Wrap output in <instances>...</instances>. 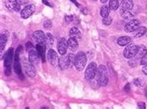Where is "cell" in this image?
Listing matches in <instances>:
<instances>
[{
  "mask_svg": "<svg viewBox=\"0 0 147 109\" xmlns=\"http://www.w3.org/2000/svg\"><path fill=\"white\" fill-rule=\"evenodd\" d=\"M97 82L99 86H105L108 83V71L106 67L103 65H100L98 68L97 71Z\"/></svg>",
  "mask_w": 147,
  "mask_h": 109,
  "instance_id": "6da1fadb",
  "label": "cell"
},
{
  "mask_svg": "<svg viewBox=\"0 0 147 109\" xmlns=\"http://www.w3.org/2000/svg\"><path fill=\"white\" fill-rule=\"evenodd\" d=\"M87 64V56L84 52H78L76 56L75 67L78 71H82Z\"/></svg>",
  "mask_w": 147,
  "mask_h": 109,
  "instance_id": "7a4b0ae2",
  "label": "cell"
},
{
  "mask_svg": "<svg viewBox=\"0 0 147 109\" xmlns=\"http://www.w3.org/2000/svg\"><path fill=\"white\" fill-rule=\"evenodd\" d=\"M97 71H98V67L95 62H91L90 64H88L86 71H85V78H86V80H93L95 76L97 75Z\"/></svg>",
  "mask_w": 147,
  "mask_h": 109,
  "instance_id": "3957f363",
  "label": "cell"
},
{
  "mask_svg": "<svg viewBox=\"0 0 147 109\" xmlns=\"http://www.w3.org/2000/svg\"><path fill=\"white\" fill-rule=\"evenodd\" d=\"M22 68H24L25 74H27L29 77L31 78L36 77V68H34V65H33L30 61L27 62L26 60H24L22 62Z\"/></svg>",
  "mask_w": 147,
  "mask_h": 109,
  "instance_id": "277c9868",
  "label": "cell"
},
{
  "mask_svg": "<svg viewBox=\"0 0 147 109\" xmlns=\"http://www.w3.org/2000/svg\"><path fill=\"white\" fill-rule=\"evenodd\" d=\"M138 51V46L136 45H129L125 48L123 52L124 56L126 58H133L135 56V54H137Z\"/></svg>",
  "mask_w": 147,
  "mask_h": 109,
  "instance_id": "5b68a950",
  "label": "cell"
},
{
  "mask_svg": "<svg viewBox=\"0 0 147 109\" xmlns=\"http://www.w3.org/2000/svg\"><path fill=\"white\" fill-rule=\"evenodd\" d=\"M141 22L139 19H131L125 25V31L127 33H132L135 32L139 27H140Z\"/></svg>",
  "mask_w": 147,
  "mask_h": 109,
  "instance_id": "8992f818",
  "label": "cell"
},
{
  "mask_svg": "<svg viewBox=\"0 0 147 109\" xmlns=\"http://www.w3.org/2000/svg\"><path fill=\"white\" fill-rule=\"evenodd\" d=\"M67 48H68V41H66V39L63 37L61 38L59 42H58V52H59L61 56H63V54H66Z\"/></svg>",
  "mask_w": 147,
  "mask_h": 109,
  "instance_id": "52a82bcc",
  "label": "cell"
},
{
  "mask_svg": "<svg viewBox=\"0 0 147 109\" xmlns=\"http://www.w3.org/2000/svg\"><path fill=\"white\" fill-rule=\"evenodd\" d=\"M47 58H48L49 62L53 66V67H56L57 65H59V58H58L57 53L54 51L53 49H49L48 51Z\"/></svg>",
  "mask_w": 147,
  "mask_h": 109,
  "instance_id": "ba28073f",
  "label": "cell"
},
{
  "mask_svg": "<svg viewBox=\"0 0 147 109\" xmlns=\"http://www.w3.org/2000/svg\"><path fill=\"white\" fill-rule=\"evenodd\" d=\"M36 10V6L33 5V4H30V5H27L24 9L22 10L21 12V16L22 19H27L30 16H32L33 13Z\"/></svg>",
  "mask_w": 147,
  "mask_h": 109,
  "instance_id": "9c48e42d",
  "label": "cell"
},
{
  "mask_svg": "<svg viewBox=\"0 0 147 109\" xmlns=\"http://www.w3.org/2000/svg\"><path fill=\"white\" fill-rule=\"evenodd\" d=\"M13 56H14V50L11 47L7 50V52L5 54V58H4V65H5V68H10L11 64H12Z\"/></svg>",
  "mask_w": 147,
  "mask_h": 109,
  "instance_id": "30bf717a",
  "label": "cell"
},
{
  "mask_svg": "<svg viewBox=\"0 0 147 109\" xmlns=\"http://www.w3.org/2000/svg\"><path fill=\"white\" fill-rule=\"evenodd\" d=\"M39 54H38L37 51H36L34 49H31L29 50V53H28V59L29 61L32 63L33 65L36 66L39 64Z\"/></svg>",
  "mask_w": 147,
  "mask_h": 109,
  "instance_id": "8fae6325",
  "label": "cell"
},
{
  "mask_svg": "<svg viewBox=\"0 0 147 109\" xmlns=\"http://www.w3.org/2000/svg\"><path fill=\"white\" fill-rule=\"evenodd\" d=\"M33 37L37 45H45L46 34L42 32V31H36V32L34 33Z\"/></svg>",
  "mask_w": 147,
  "mask_h": 109,
  "instance_id": "7c38bea8",
  "label": "cell"
},
{
  "mask_svg": "<svg viewBox=\"0 0 147 109\" xmlns=\"http://www.w3.org/2000/svg\"><path fill=\"white\" fill-rule=\"evenodd\" d=\"M19 52H16V54H15V62H14V70L16 72L19 77L21 78V80H24V76H22V68H21V65L19 63Z\"/></svg>",
  "mask_w": 147,
  "mask_h": 109,
  "instance_id": "4fadbf2b",
  "label": "cell"
},
{
  "mask_svg": "<svg viewBox=\"0 0 147 109\" xmlns=\"http://www.w3.org/2000/svg\"><path fill=\"white\" fill-rule=\"evenodd\" d=\"M59 66L61 69H66L70 67V62H69L68 59V56H65V54H63V56H61L59 58Z\"/></svg>",
  "mask_w": 147,
  "mask_h": 109,
  "instance_id": "5bb4252c",
  "label": "cell"
},
{
  "mask_svg": "<svg viewBox=\"0 0 147 109\" xmlns=\"http://www.w3.org/2000/svg\"><path fill=\"white\" fill-rule=\"evenodd\" d=\"M147 54V49L144 45H139L138 46V51L137 54H135V57L136 59H141L142 57H144V56Z\"/></svg>",
  "mask_w": 147,
  "mask_h": 109,
  "instance_id": "9a60e30c",
  "label": "cell"
},
{
  "mask_svg": "<svg viewBox=\"0 0 147 109\" xmlns=\"http://www.w3.org/2000/svg\"><path fill=\"white\" fill-rule=\"evenodd\" d=\"M7 4V7H9L10 9L12 10H15V11H20L21 10V4L17 2L16 0H12V1L10 2H6Z\"/></svg>",
  "mask_w": 147,
  "mask_h": 109,
  "instance_id": "2e32d148",
  "label": "cell"
},
{
  "mask_svg": "<svg viewBox=\"0 0 147 109\" xmlns=\"http://www.w3.org/2000/svg\"><path fill=\"white\" fill-rule=\"evenodd\" d=\"M68 47L70 48L72 51H76L78 48V42H77L76 38L70 37V39L68 40Z\"/></svg>",
  "mask_w": 147,
  "mask_h": 109,
  "instance_id": "e0dca14e",
  "label": "cell"
},
{
  "mask_svg": "<svg viewBox=\"0 0 147 109\" xmlns=\"http://www.w3.org/2000/svg\"><path fill=\"white\" fill-rule=\"evenodd\" d=\"M133 7L132 0H123L121 3V9L120 10H130Z\"/></svg>",
  "mask_w": 147,
  "mask_h": 109,
  "instance_id": "ac0fdd59",
  "label": "cell"
},
{
  "mask_svg": "<svg viewBox=\"0 0 147 109\" xmlns=\"http://www.w3.org/2000/svg\"><path fill=\"white\" fill-rule=\"evenodd\" d=\"M36 51H37L38 54H39L42 62H45L46 61V54H45V46H44V45H36Z\"/></svg>",
  "mask_w": 147,
  "mask_h": 109,
  "instance_id": "d6986e66",
  "label": "cell"
},
{
  "mask_svg": "<svg viewBox=\"0 0 147 109\" xmlns=\"http://www.w3.org/2000/svg\"><path fill=\"white\" fill-rule=\"evenodd\" d=\"M130 43H131V38L129 36H122L117 39V44L120 46L127 45H129Z\"/></svg>",
  "mask_w": 147,
  "mask_h": 109,
  "instance_id": "ffe728a7",
  "label": "cell"
},
{
  "mask_svg": "<svg viewBox=\"0 0 147 109\" xmlns=\"http://www.w3.org/2000/svg\"><path fill=\"white\" fill-rule=\"evenodd\" d=\"M110 7L107 6V5H103L102 7H100V16L102 18H105L109 16V13H110Z\"/></svg>",
  "mask_w": 147,
  "mask_h": 109,
  "instance_id": "44dd1931",
  "label": "cell"
},
{
  "mask_svg": "<svg viewBox=\"0 0 147 109\" xmlns=\"http://www.w3.org/2000/svg\"><path fill=\"white\" fill-rule=\"evenodd\" d=\"M146 31H147L146 27H144V26L139 27V28L136 30V33H135V34H134V37L135 38H140L142 36H144L146 33Z\"/></svg>",
  "mask_w": 147,
  "mask_h": 109,
  "instance_id": "7402d4cb",
  "label": "cell"
},
{
  "mask_svg": "<svg viewBox=\"0 0 147 109\" xmlns=\"http://www.w3.org/2000/svg\"><path fill=\"white\" fill-rule=\"evenodd\" d=\"M69 34H70V37H74V38H80L81 37L80 31L77 28H76V27H73V28L70 29V31H69Z\"/></svg>",
  "mask_w": 147,
  "mask_h": 109,
  "instance_id": "603a6c76",
  "label": "cell"
},
{
  "mask_svg": "<svg viewBox=\"0 0 147 109\" xmlns=\"http://www.w3.org/2000/svg\"><path fill=\"white\" fill-rule=\"evenodd\" d=\"M53 42L54 39L51 33H46V41H45V45L48 46V47H51L53 45Z\"/></svg>",
  "mask_w": 147,
  "mask_h": 109,
  "instance_id": "cb8c5ba5",
  "label": "cell"
},
{
  "mask_svg": "<svg viewBox=\"0 0 147 109\" xmlns=\"http://www.w3.org/2000/svg\"><path fill=\"white\" fill-rule=\"evenodd\" d=\"M120 16L125 19H129L134 17V14L131 13L129 10H120Z\"/></svg>",
  "mask_w": 147,
  "mask_h": 109,
  "instance_id": "d4e9b609",
  "label": "cell"
},
{
  "mask_svg": "<svg viewBox=\"0 0 147 109\" xmlns=\"http://www.w3.org/2000/svg\"><path fill=\"white\" fill-rule=\"evenodd\" d=\"M6 43H7V35L5 33H1V37H0V50H1V52L5 48Z\"/></svg>",
  "mask_w": 147,
  "mask_h": 109,
  "instance_id": "484cf974",
  "label": "cell"
},
{
  "mask_svg": "<svg viewBox=\"0 0 147 109\" xmlns=\"http://www.w3.org/2000/svg\"><path fill=\"white\" fill-rule=\"evenodd\" d=\"M109 7H110L111 10H117L118 9V7H119L118 0H110Z\"/></svg>",
  "mask_w": 147,
  "mask_h": 109,
  "instance_id": "4316f807",
  "label": "cell"
},
{
  "mask_svg": "<svg viewBox=\"0 0 147 109\" xmlns=\"http://www.w3.org/2000/svg\"><path fill=\"white\" fill-rule=\"evenodd\" d=\"M68 59H69V62H70V67H73L74 65H75V61H76V56L74 54H68Z\"/></svg>",
  "mask_w": 147,
  "mask_h": 109,
  "instance_id": "83f0119b",
  "label": "cell"
},
{
  "mask_svg": "<svg viewBox=\"0 0 147 109\" xmlns=\"http://www.w3.org/2000/svg\"><path fill=\"white\" fill-rule=\"evenodd\" d=\"M102 23L104 25H110L112 23V18H110L109 16L103 18L102 19Z\"/></svg>",
  "mask_w": 147,
  "mask_h": 109,
  "instance_id": "f1b7e54d",
  "label": "cell"
},
{
  "mask_svg": "<svg viewBox=\"0 0 147 109\" xmlns=\"http://www.w3.org/2000/svg\"><path fill=\"white\" fill-rule=\"evenodd\" d=\"M52 27V22L49 19H46L44 21V28L45 29H50Z\"/></svg>",
  "mask_w": 147,
  "mask_h": 109,
  "instance_id": "f546056e",
  "label": "cell"
},
{
  "mask_svg": "<svg viewBox=\"0 0 147 109\" xmlns=\"http://www.w3.org/2000/svg\"><path fill=\"white\" fill-rule=\"evenodd\" d=\"M141 65H142V66L147 65V54L141 58Z\"/></svg>",
  "mask_w": 147,
  "mask_h": 109,
  "instance_id": "4dcf8cb0",
  "label": "cell"
},
{
  "mask_svg": "<svg viewBox=\"0 0 147 109\" xmlns=\"http://www.w3.org/2000/svg\"><path fill=\"white\" fill-rule=\"evenodd\" d=\"M137 106H138L139 108H141V109H144L145 106H145V104H144V103H142V102H139Z\"/></svg>",
  "mask_w": 147,
  "mask_h": 109,
  "instance_id": "1f68e13d",
  "label": "cell"
},
{
  "mask_svg": "<svg viewBox=\"0 0 147 109\" xmlns=\"http://www.w3.org/2000/svg\"><path fill=\"white\" fill-rule=\"evenodd\" d=\"M65 21H66L67 23H70L72 21H73V17L72 16H65Z\"/></svg>",
  "mask_w": 147,
  "mask_h": 109,
  "instance_id": "d6a6232c",
  "label": "cell"
},
{
  "mask_svg": "<svg viewBox=\"0 0 147 109\" xmlns=\"http://www.w3.org/2000/svg\"><path fill=\"white\" fill-rule=\"evenodd\" d=\"M136 62H137V60H132V58H131V60L129 62V64L130 67H135V66H136Z\"/></svg>",
  "mask_w": 147,
  "mask_h": 109,
  "instance_id": "836d02e7",
  "label": "cell"
},
{
  "mask_svg": "<svg viewBox=\"0 0 147 109\" xmlns=\"http://www.w3.org/2000/svg\"><path fill=\"white\" fill-rule=\"evenodd\" d=\"M134 84L136 85V86H141V81L139 80L138 79H135L134 80Z\"/></svg>",
  "mask_w": 147,
  "mask_h": 109,
  "instance_id": "e575fe53",
  "label": "cell"
},
{
  "mask_svg": "<svg viewBox=\"0 0 147 109\" xmlns=\"http://www.w3.org/2000/svg\"><path fill=\"white\" fill-rule=\"evenodd\" d=\"M10 68H6V70H5V74L7 76H9L10 75Z\"/></svg>",
  "mask_w": 147,
  "mask_h": 109,
  "instance_id": "d590c367",
  "label": "cell"
},
{
  "mask_svg": "<svg viewBox=\"0 0 147 109\" xmlns=\"http://www.w3.org/2000/svg\"><path fill=\"white\" fill-rule=\"evenodd\" d=\"M142 72H144L145 75H147V65L144 66V68H142Z\"/></svg>",
  "mask_w": 147,
  "mask_h": 109,
  "instance_id": "8d00e7d4",
  "label": "cell"
},
{
  "mask_svg": "<svg viewBox=\"0 0 147 109\" xmlns=\"http://www.w3.org/2000/svg\"><path fill=\"white\" fill-rule=\"evenodd\" d=\"M125 91L126 92H129V83H127V85L125 86Z\"/></svg>",
  "mask_w": 147,
  "mask_h": 109,
  "instance_id": "74e56055",
  "label": "cell"
},
{
  "mask_svg": "<svg viewBox=\"0 0 147 109\" xmlns=\"http://www.w3.org/2000/svg\"><path fill=\"white\" fill-rule=\"evenodd\" d=\"M100 3L104 4V3H106L107 1H109V0H100Z\"/></svg>",
  "mask_w": 147,
  "mask_h": 109,
  "instance_id": "f35d334b",
  "label": "cell"
},
{
  "mask_svg": "<svg viewBox=\"0 0 147 109\" xmlns=\"http://www.w3.org/2000/svg\"><path fill=\"white\" fill-rule=\"evenodd\" d=\"M91 1H96V0H91Z\"/></svg>",
  "mask_w": 147,
  "mask_h": 109,
  "instance_id": "ab89813d",
  "label": "cell"
}]
</instances>
